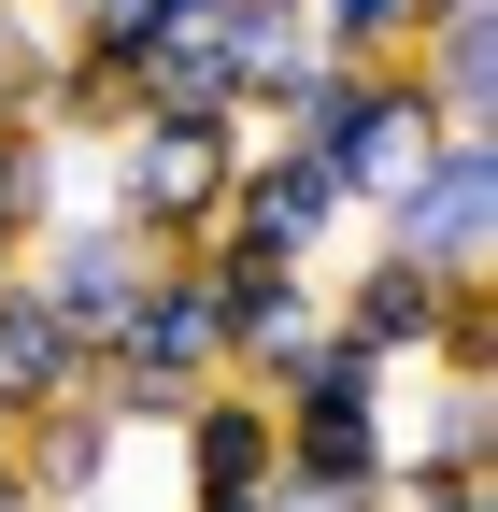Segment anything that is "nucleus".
I'll list each match as a JSON object with an SVG mask.
<instances>
[{
    "mask_svg": "<svg viewBox=\"0 0 498 512\" xmlns=\"http://www.w3.org/2000/svg\"><path fill=\"white\" fill-rule=\"evenodd\" d=\"M143 271H157V242H129V228H114L100 200H72V214H57V228L29 242V285L57 299V328H86V342H100L114 313L143 299Z\"/></svg>",
    "mask_w": 498,
    "mask_h": 512,
    "instance_id": "nucleus-9",
    "label": "nucleus"
},
{
    "mask_svg": "<svg viewBox=\"0 0 498 512\" xmlns=\"http://www.w3.org/2000/svg\"><path fill=\"white\" fill-rule=\"evenodd\" d=\"M299 29H314V57H342V72H385V57H413L427 0H299Z\"/></svg>",
    "mask_w": 498,
    "mask_h": 512,
    "instance_id": "nucleus-15",
    "label": "nucleus"
},
{
    "mask_svg": "<svg viewBox=\"0 0 498 512\" xmlns=\"http://www.w3.org/2000/svg\"><path fill=\"white\" fill-rule=\"evenodd\" d=\"M43 72H57V15L0 0V114H43Z\"/></svg>",
    "mask_w": 498,
    "mask_h": 512,
    "instance_id": "nucleus-17",
    "label": "nucleus"
},
{
    "mask_svg": "<svg viewBox=\"0 0 498 512\" xmlns=\"http://www.w3.org/2000/svg\"><path fill=\"white\" fill-rule=\"evenodd\" d=\"M228 370V342H214V271H200V242H171L157 271H143V299L100 328V370H86V399L114 413V427H171L200 384Z\"/></svg>",
    "mask_w": 498,
    "mask_h": 512,
    "instance_id": "nucleus-2",
    "label": "nucleus"
},
{
    "mask_svg": "<svg viewBox=\"0 0 498 512\" xmlns=\"http://www.w3.org/2000/svg\"><path fill=\"white\" fill-rule=\"evenodd\" d=\"M427 384H498V271H456L442 328H427Z\"/></svg>",
    "mask_w": 498,
    "mask_h": 512,
    "instance_id": "nucleus-16",
    "label": "nucleus"
},
{
    "mask_svg": "<svg viewBox=\"0 0 498 512\" xmlns=\"http://www.w3.org/2000/svg\"><path fill=\"white\" fill-rule=\"evenodd\" d=\"M86 370H100V342L86 328H57V299L29 285V256L0 271V427H29V413H57V399H86Z\"/></svg>",
    "mask_w": 498,
    "mask_h": 512,
    "instance_id": "nucleus-12",
    "label": "nucleus"
},
{
    "mask_svg": "<svg viewBox=\"0 0 498 512\" xmlns=\"http://www.w3.org/2000/svg\"><path fill=\"white\" fill-rule=\"evenodd\" d=\"M200 271H214V342H228V384H257V399H271V370L328 328V271H299V256L242 242V228H200Z\"/></svg>",
    "mask_w": 498,
    "mask_h": 512,
    "instance_id": "nucleus-4",
    "label": "nucleus"
},
{
    "mask_svg": "<svg viewBox=\"0 0 498 512\" xmlns=\"http://www.w3.org/2000/svg\"><path fill=\"white\" fill-rule=\"evenodd\" d=\"M15 256H29V242H15V228H0V271H15Z\"/></svg>",
    "mask_w": 498,
    "mask_h": 512,
    "instance_id": "nucleus-20",
    "label": "nucleus"
},
{
    "mask_svg": "<svg viewBox=\"0 0 498 512\" xmlns=\"http://www.w3.org/2000/svg\"><path fill=\"white\" fill-rule=\"evenodd\" d=\"M385 256H427V271H498V128H442L427 171L370 214Z\"/></svg>",
    "mask_w": 498,
    "mask_h": 512,
    "instance_id": "nucleus-5",
    "label": "nucleus"
},
{
    "mask_svg": "<svg viewBox=\"0 0 498 512\" xmlns=\"http://www.w3.org/2000/svg\"><path fill=\"white\" fill-rule=\"evenodd\" d=\"M200 512H271V484H257V498H200Z\"/></svg>",
    "mask_w": 498,
    "mask_h": 512,
    "instance_id": "nucleus-19",
    "label": "nucleus"
},
{
    "mask_svg": "<svg viewBox=\"0 0 498 512\" xmlns=\"http://www.w3.org/2000/svg\"><path fill=\"white\" fill-rule=\"evenodd\" d=\"M285 143H314L328 171H342V200H356V228L399 200V185L427 171V143H442V114H427V86H413V57H385V72H314V100H299V128Z\"/></svg>",
    "mask_w": 498,
    "mask_h": 512,
    "instance_id": "nucleus-3",
    "label": "nucleus"
},
{
    "mask_svg": "<svg viewBox=\"0 0 498 512\" xmlns=\"http://www.w3.org/2000/svg\"><path fill=\"white\" fill-rule=\"evenodd\" d=\"M214 228H242V242L299 256V271H328V242L356 228V200H342V171H328L314 143L257 128V143H242V171H228V214H214Z\"/></svg>",
    "mask_w": 498,
    "mask_h": 512,
    "instance_id": "nucleus-6",
    "label": "nucleus"
},
{
    "mask_svg": "<svg viewBox=\"0 0 498 512\" xmlns=\"http://www.w3.org/2000/svg\"><path fill=\"white\" fill-rule=\"evenodd\" d=\"M214 100L242 114V128H299V100H314V72H328V57H314V29H299V15H271V0H214Z\"/></svg>",
    "mask_w": 498,
    "mask_h": 512,
    "instance_id": "nucleus-8",
    "label": "nucleus"
},
{
    "mask_svg": "<svg viewBox=\"0 0 498 512\" xmlns=\"http://www.w3.org/2000/svg\"><path fill=\"white\" fill-rule=\"evenodd\" d=\"M72 200H86V157L57 143L43 114H0V228H15V242H43Z\"/></svg>",
    "mask_w": 498,
    "mask_h": 512,
    "instance_id": "nucleus-14",
    "label": "nucleus"
},
{
    "mask_svg": "<svg viewBox=\"0 0 498 512\" xmlns=\"http://www.w3.org/2000/svg\"><path fill=\"white\" fill-rule=\"evenodd\" d=\"M129 441H143V427H114L100 399H57V413H29V427H0V456H15V484H29L43 512H114Z\"/></svg>",
    "mask_w": 498,
    "mask_h": 512,
    "instance_id": "nucleus-10",
    "label": "nucleus"
},
{
    "mask_svg": "<svg viewBox=\"0 0 498 512\" xmlns=\"http://www.w3.org/2000/svg\"><path fill=\"white\" fill-rule=\"evenodd\" d=\"M15 15H57V0H15Z\"/></svg>",
    "mask_w": 498,
    "mask_h": 512,
    "instance_id": "nucleus-21",
    "label": "nucleus"
},
{
    "mask_svg": "<svg viewBox=\"0 0 498 512\" xmlns=\"http://www.w3.org/2000/svg\"><path fill=\"white\" fill-rule=\"evenodd\" d=\"M157 441H171V498H185V512H200V498H257V484L285 470V413L257 399V384H228V370H214Z\"/></svg>",
    "mask_w": 498,
    "mask_h": 512,
    "instance_id": "nucleus-7",
    "label": "nucleus"
},
{
    "mask_svg": "<svg viewBox=\"0 0 498 512\" xmlns=\"http://www.w3.org/2000/svg\"><path fill=\"white\" fill-rule=\"evenodd\" d=\"M0 512H43V498H29V484H15V456H0Z\"/></svg>",
    "mask_w": 498,
    "mask_h": 512,
    "instance_id": "nucleus-18",
    "label": "nucleus"
},
{
    "mask_svg": "<svg viewBox=\"0 0 498 512\" xmlns=\"http://www.w3.org/2000/svg\"><path fill=\"white\" fill-rule=\"evenodd\" d=\"M442 299H456V271H427V256H342V285H328V328L342 342H370L385 370H427V328H442Z\"/></svg>",
    "mask_w": 498,
    "mask_h": 512,
    "instance_id": "nucleus-11",
    "label": "nucleus"
},
{
    "mask_svg": "<svg viewBox=\"0 0 498 512\" xmlns=\"http://www.w3.org/2000/svg\"><path fill=\"white\" fill-rule=\"evenodd\" d=\"M242 143H257V128H242L228 100H129V128L86 157V200L129 228V242H157V256H171V242H200V228L228 214Z\"/></svg>",
    "mask_w": 498,
    "mask_h": 512,
    "instance_id": "nucleus-1",
    "label": "nucleus"
},
{
    "mask_svg": "<svg viewBox=\"0 0 498 512\" xmlns=\"http://www.w3.org/2000/svg\"><path fill=\"white\" fill-rule=\"evenodd\" d=\"M385 470H399V399H328V413H285V470H271V484H314V498L385 512Z\"/></svg>",
    "mask_w": 498,
    "mask_h": 512,
    "instance_id": "nucleus-13",
    "label": "nucleus"
}]
</instances>
